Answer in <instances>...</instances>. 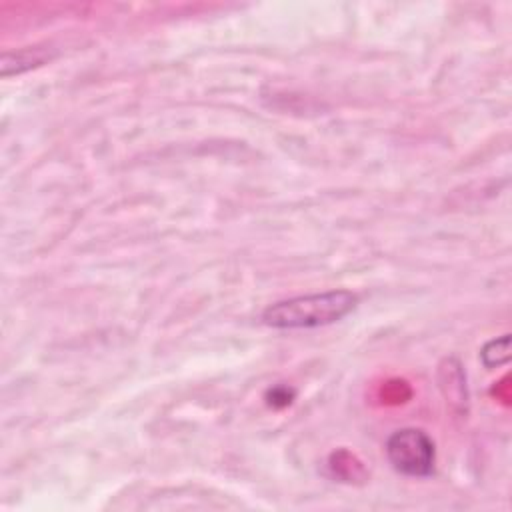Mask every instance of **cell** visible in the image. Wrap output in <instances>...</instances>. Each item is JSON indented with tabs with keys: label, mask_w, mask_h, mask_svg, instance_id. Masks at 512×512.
<instances>
[{
	"label": "cell",
	"mask_w": 512,
	"mask_h": 512,
	"mask_svg": "<svg viewBox=\"0 0 512 512\" xmlns=\"http://www.w3.org/2000/svg\"><path fill=\"white\" fill-rule=\"evenodd\" d=\"M358 304V296L350 290H328L320 294L294 296L270 304L262 312V322L270 328L296 330L334 324L350 314Z\"/></svg>",
	"instance_id": "1"
},
{
	"label": "cell",
	"mask_w": 512,
	"mask_h": 512,
	"mask_svg": "<svg viewBox=\"0 0 512 512\" xmlns=\"http://www.w3.org/2000/svg\"><path fill=\"white\" fill-rule=\"evenodd\" d=\"M386 456L392 468L404 476L426 478L434 472L436 450L432 438L418 428H402L386 442Z\"/></svg>",
	"instance_id": "2"
},
{
	"label": "cell",
	"mask_w": 512,
	"mask_h": 512,
	"mask_svg": "<svg viewBox=\"0 0 512 512\" xmlns=\"http://www.w3.org/2000/svg\"><path fill=\"white\" fill-rule=\"evenodd\" d=\"M46 52L40 48L34 50H20L14 54H4L2 56V76H10V74H20L28 68H34L42 62H46Z\"/></svg>",
	"instance_id": "3"
},
{
	"label": "cell",
	"mask_w": 512,
	"mask_h": 512,
	"mask_svg": "<svg viewBox=\"0 0 512 512\" xmlns=\"http://www.w3.org/2000/svg\"><path fill=\"white\" fill-rule=\"evenodd\" d=\"M480 360L486 368H496L502 366L510 360V336L504 334L496 340H490L482 352H480Z\"/></svg>",
	"instance_id": "4"
}]
</instances>
